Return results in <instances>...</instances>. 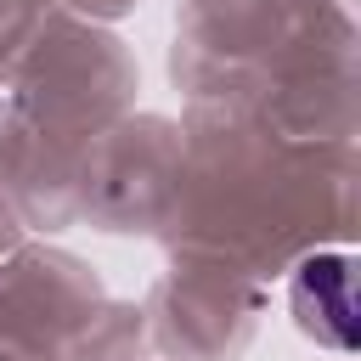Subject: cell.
I'll return each instance as SVG.
<instances>
[{"mask_svg":"<svg viewBox=\"0 0 361 361\" xmlns=\"http://www.w3.org/2000/svg\"><path fill=\"white\" fill-rule=\"evenodd\" d=\"M293 310L299 322L338 344V350H355V305H350V254H310L293 276Z\"/></svg>","mask_w":361,"mask_h":361,"instance_id":"obj_1","label":"cell"}]
</instances>
